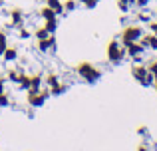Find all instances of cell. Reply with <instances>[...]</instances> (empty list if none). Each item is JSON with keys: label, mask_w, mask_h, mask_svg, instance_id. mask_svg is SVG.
<instances>
[{"label": "cell", "mask_w": 157, "mask_h": 151, "mask_svg": "<svg viewBox=\"0 0 157 151\" xmlns=\"http://www.w3.org/2000/svg\"><path fill=\"white\" fill-rule=\"evenodd\" d=\"M78 72H80V76L84 77L86 81H90V84H94V81H98L100 80V72L96 70V68L92 66V64H88V62H84V64H80L78 66Z\"/></svg>", "instance_id": "6da1fadb"}, {"label": "cell", "mask_w": 157, "mask_h": 151, "mask_svg": "<svg viewBox=\"0 0 157 151\" xmlns=\"http://www.w3.org/2000/svg\"><path fill=\"white\" fill-rule=\"evenodd\" d=\"M125 56V46H119V42H109L107 46V60L113 64H119Z\"/></svg>", "instance_id": "7a4b0ae2"}, {"label": "cell", "mask_w": 157, "mask_h": 151, "mask_svg": "<svg viewBox=\"0 0 157 151\" xmlns=\"http://www.w3.org/2000/svg\"><path fill=\"white\" fill-rule=\"evenodd\" d=\"M131 74H133L135 80H139L143 85H149V84H153V80H155V76L151 74L149 70H147L145 66H133L131 68Z\"/></svg>", "instance_id": "3957f363"}, {"label": "cell", "mask_w": 157, "mask_h": 151, "mask_svg": "<svg viewBox=\"0 0 157 151\" xmlns=\"http://www.w3.org/2000/svg\"><path fill=\"white\" fill-rule=\"evenodd\" d=\"M139 38H141V28L139 26H129V28H125L123 34H121V44L127 46V44H131V42H137Z\"/></svg>", "instance_id": "277c9868"}, {"label": "cell", "mask_w": 157, "mask_h": 151, "mask_svg": "<svg viewBox=\"0 0 157 151\" xmlns=\"http://www.w3.org/2000/svg\"><path fill=\"white\" fill-rule=\"evenodd\" d=\"M46 96H48V92H32L30 89V93H28V104L30 105H42L44 100H46Z\"/></svg>", "instance_id": "5b68a950"}, {"label": "cell", "mask_w": 157, "mask_h": 151, "mask_svg": "<svg viewBox=\"0 0 157 151\" xmlns=\"http://www.w3.org/2000/svg\"><path fill=\"white\" fill-rule=\"evenodd\" d=\"M143 44H137V42H131V44H127L125 46V52H129V56H133L135 60H139V56L143 54Z\"/></svg>", "instance_id": "8992f818"}, {"label": "cell", "mask_w": 157, "mask_h": 151, "mask_svg": "<svg viewBox=\"0 0 157 151\" xmlns=\"http://www.w3.org/2000/svg\"><path fill=\"white\" fill-rule=\"evenodd\" d=\"M141 44H143V46H149V48H153V50H157V36H155V34L141 36Z\"/></svg>", "instance_id": "52a82bcc"}, {"label": "cell", "mask_w": 157, "mask_h": 151, "mask_svg": "<svg viewBox=\"0 0 157 151\" xmlns=\"http://www.w3.org/2000/svg\"><path fill=\"white\" fill-rule=\"evenodd\" d=\"M40 14H42L44 20H56V12H54L50 6H44L42 10H40Z\"/></svg>", "instance_id": "ba28073f"}, {"label": "cell", "mask_w": 157, "mask_h": 151, "mask_svg": "<svg viewBox=\"0 0 157 151\" xmlns=\"http://www.w3.org/2000/svg\"><path fill=\"white\" fill-rule=\"evenodd\" d=\"M2 58L6 60V62H14V60L18 58V52L12 50V48H6V50H4V54H2Z\"/></svg>", "instance_id": "9c48e42d"}, {"label": "cell", "mask_w": 157, "mask_h": 151, "mask_svg": "<svg viewBox=\"0 0 157 151\" xmlns=\"http://www.w3.org/2000/svg\"><path fill=\"white\" fill-rule=\"evenodd\" d=\"M48 6H50L56 14H62V12H64V4H62L60 0H48Z\"/></svg>", "instance_id": "30bf717a"}, {"label": "cell", "mask_w": 157, "mask_h": 151, "mask_svg": "<svg viewBox=\"0 0 157 151\" xmlns=\"http://www.w3.org/2000/svg\"><path fill=\"white\" fill-rule=\"evenodd\" d=\"M40 84H42V77H40V76H32L30 77V89H32V92H38Z\"/></svg>", "instance_id": "8fae6325"}, {"label": "cell", "mask_w": 157, "mask_h": 151, "mask_svg": "<svg viewBox=\"0 0 157 151\" xmlns=\"http://www.w3.org/2000/svg\"><path fill=\"white\" fill-rule=\"evenodd\" d=\"M12 24H14V26H20V24H22V12H20L18 8L12 10Z\"/></svg>", "instance_id": "7c38bea8"}, {"label": "cell", "mask_w": 157, "mask_h": 151, "mask_svg": "<svg viewBox=\"0 0 157 151\" xmlns=\"http://www.w3.org/2000/svg\"><path fill=\"white\" fill-rule=\"evenodd\" d=\"M46 81H48V88L50 89H54V88H58V85H60V81H58V77L54 76V74H50L46 77Z\"/></svg>", "instance_id": "4fadbf2b"}, {"label": "cell", "mask_w": 157, "mask_h": 151, "mask_svg": "<svg viewBox=\"0 0 157 151\" xmlns=\"http://www.w3.org/2000/svg\"><path fill=\"white\" fill-rule=\"evenodd\" d=\"M4 50H6V34L0 32V56L4 54Z\"/></svg>", "instance_id": "5bb4252c"}, {"label": "cell", "mask_w": 157, "mask_h": 151, "mask_svg": "<svg viewBox=\"0 0 157 151\" xmlns=\"http://www.w3.org/2000/svg\"><path fill=\"white\" fill-rule=\"evenodd\" d=\"M20 88H30V77H28V76H22V74H20Z\"/></svg>", "instance_id": "9a60e30c"}, {"label": "cell", "mask_w": 157, "mask_h": 151, "mask_svg": "<svg viewBox=\"0 0 157 151\" xmlns=\"http://www.w3.org/2000/svg\"><path fill=\"white\" fill-rule=\"evenodd\" d=\"M44 28H46V30H48V32L52 34V32L56 30V20H46V24H44Z\"/></svg>", "instance_id": "2e32d148"}, {"label": "cell", "mask_w": 157, "mask_h": 151, "mask_svg": "<svg viewBox=\"0 0 157 151\" xmlns=\"http://www.w3.org/2000/svg\"><path fill=\"white\" fill-rule=\"evenodd\" d=\"M48 36H50V32H48L46 28H42V30L36 32V38H38V40H44V38H48Z\"/></svg>", "instance_id": "e0dca14e"}, {"label": "cell", "mask_w": 157, "mask_h": 151, "mask_svg": "<svg viewBox=\"0 0 157 151\" xmlns=\"http://www.w3.org/2000/svg\"><path fill=\"white\" fill-rule=\"evenodd\" d=\"M64 8H66V10H74V8H76V0H66Z\"/></svg>", "instance_id": "ac0fdd59"}, {"label": "cell", "mask_w": 157, "mask_h": 151, "mask_svg": "<svg viewBox=\"0 0 157 151\" xmlns=\"http://www.w3.org/2000/svg\"><path fill=\"white\" fill-rule=\"evenodd\" d=\"M117 6H119V10H121V12H127V10H129V4L123 2V0H117Z\"/></svg>", "instance_id": "d6986e66"}, {"label": "cell", "mask_w": 157, "mask_h": 151, "mask_svg": "<svg viewBox=\"0 0 157 151\" xmlns=\"http://www.w3.org/2000/svg\"><path fill=\"white\" fill-rule=\"evenodd\" d=\"M147 70H149V72H151V74H153V76L157 77V62H151V64H149V66H147Z\"/></svg>", "instance_id": "ffe728a7"}, {"label": "cell", "mask_w": 157, "mask_h": 151, "mask_svg": "<svg viewBox=\"0 0 157 151\" xmlns=\"http://www.w3.org/2000/svg\"><path fill=\"white\" fill-rule=\"evenodd\" d=\"M82 2H84L88 8H94V6H98V2H100V0H82Z\"/></svg>", "instance_id": "44dd1931"}, {"label": "cell", "mask_w": 157, "mask_h": 151, "mask_svg": "<svg viewBox=\"0 0 157 151\" xmlns=\"http://www.w3.org/2000/svg\"><path fill=\"white\" fill-rule=\"evenodd\" d=\"M8 77H10L12 81H18V80H20V72H14V70H12V72H10V76H8Z\"/></svg>", "instance_id": "7402d4cb"}, {"label": "cell", "mask_w": 157, "mask_h": 151, "mask_svg": "<svg viewBox=\"0 0 157 151\" xmlns=\"http://www.w3.org/2000/svg\"><path fill=\"white\" fill-rule=\"evenodd\" d=\"M10 101H8V97H6V93H0V105H8Z\"/></svg>", "instance_id": "603a6c76"}, {"label": "cell", "mask_w": 157, "mask_h": 151, "mask_svg": "<svg viewBox=\"0 0 157 151\" xmlns=\"http://www.w3.org/2000/svg\"><path fill=\"white\" fill-rule=\"evenodd\" d=\"M135 4H137L139 8H145L147 4H149V0H135Z\"/></svg>", "instance_id": "cb8c5ba5"}, {"label": "cell", "mask_w": 157, "mask_h": 151, "mask_svg": "<svg viewBox=\"0 0 157 151\" xmlns=\"http://www.w3.org/2000/svg\"><path fill=\"white\" fill-rule=\"evenodd\" d=\"M149 28L153 30V34L157 36V22H149Z\"/></svg>", "instance_id": "d4e9b609"}, {"label": "cell", "mask_w": 157, "mask_h": 151, "mask_svg": "<svg viewBox=\"0 0 157 151\" xmlns=\"http://www.w3.org/2000/svg\"><path fill=\"white\" fill-rule=\"evenodd\" d=\"M139 135H147V129L145 127H139Z\"/></svg>", "instance_id": "484cf974"}, {"label": "cell", "mask_w": 157, "mask_h": 151, "mask_svg": "<svg viewBox=\"0 0 157 151\" xmlns=\"http://www.w3.org/2000/svg\"><path fill=\"white\" fill-rule=\"evenodd\" d=\"M137 151H147V147H145V145H139V147H137Z\"/></svg>", "instance_id": "4316f807"}, {"label": "cell", "mask_w": 157, "mask_h": 151, "mask_svg": "<svg viewBox=\"0 0 157 151\" xmlns=\"http://www.w3.org/2000/svg\"><path fill=\"white\" fill-rule=\"evenodd\" d=\"M123 2H127V4H135V0H123Z\"/></svg>", "instance_id": "83f0119b"}, {"label": "cell", "mask_w": 157, "mask_h": 151, "mask_svg": "<svg viewBox=\"0 0 157 151\" xmlns=\"http://www.w3.org/2000/svg\"><path fill=\"white\" fill-rule=\"evenodd\" d=\"M153 84H155V89H157V77H155V80H153Z\"/></svg>", "instance_id": "f1b7e54d"}, {"label": "cell", "mask_w": 157, "mask_h": 151, "mask_svg": "<svg viewBox=\"0 0 157 151\" xmlns=\"http://www.w3.org/2000/svg\"><path fill=\"white\" fill-rule=\"evenodd\" d=\"M0 81H4V80H2V77H0Z\"/></svg>", "instance_id": "f546056e"}]
</instances>
